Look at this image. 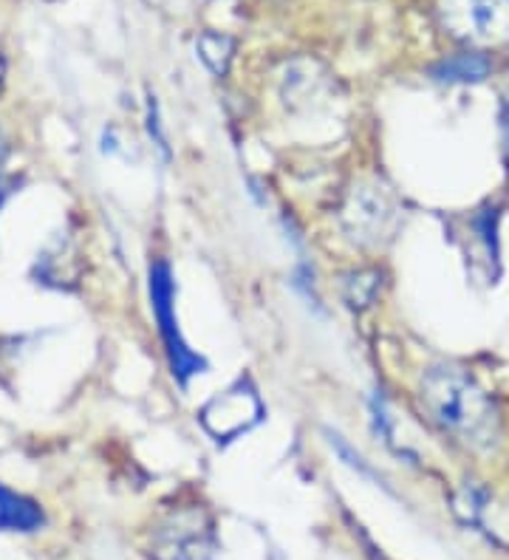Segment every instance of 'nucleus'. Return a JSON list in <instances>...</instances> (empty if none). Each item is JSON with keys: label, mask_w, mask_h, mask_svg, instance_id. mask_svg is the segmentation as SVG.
Masks as SVG:
<instances>
[{"label": "nucleus", "mask_w": 509, "mask_h": 560, "mask_svg": "<svg viewBox=\"0 0 509 560\" xmlns=\"http://www.w3.org/2000/svg\"><path fill=\"white\" fill-rule=\"evenodd\" d=\"M421 405L441 431L453 433L464 444L484 451L501 433L498 413L482 388L470 383L462 371L433 369L421 380Z\"/></svg>", "instance_id": "nucleus-1"}, {"label": "nucleus", "mask_w": 509, "mask_h": 560, "mask_svg": "<svg viewBox=\"0 0 509 560\" xmlns=\"http://www.w3.org/2000/svg\"><path fill=\"white\" fill-rule=\"evenodd\" d=\"M439 18L450 35L473 46L509 43V0H439Z\"/></svg>", "instance_id": "nucleus-2"}, {"label": "nucleus", "mask_w": 509, "mask_h": 560, "mask_svg": "<svg viewBox=\"0 0 509 560\" xmlns=\"http://www.w3.org/2000/svg\"><path fill=\"white\" fill-rule=\"evenodd\" d=\"M396 224H400V207L385 187L362 182L348 192L343 205V226L357 244H382L394 235Z\"/></svg>", "instance_id": "nucleus-3"}, {"label": "nucleus", "mask_w": 509, "mask_h": 560, "mask_svg": "<svg viewBox=\"0 0 509 560\" xmlns=\"http://www.w3.org/2000/svg\"><path fill=\"white\" fill-rule=\"evenodd\" d=\"M173 294H176V287H173L170 267L167 264H157V267L150 269V301H153V315H157L159 331H162V340L164 346H167L173 376H176L182 385H187V380H190L193 374H201V371L207 369V362H204L196 351H190V346L184 342L182 331H178Z\"/></svg>", "instance_id": "nucleus-4"}, {"label": "nucleus", "mask_w": 509, "mask_h": 560, "mask_svg": "<svg viewBox=\"0 0 509 560\" xmlns=\"http://www.w3.org/2000/svg\"><path fill=\"white\" fill-rule=\"evenodd\" d=\"M264 417V405L250 383H238L224 394L212 397L201 410V424L218 442H230L252 431Z\"/></svg>", "instance_id": "nucleus-5"}, {"label": "nucleus", "mask_w": 509, "mask_h": 560, "mask_svg": "<svg viewBox=\"0 0 509 560\" xmlns=\"http://www.w3.org/2000/svg\"><path fill=\"white\" fill-rule=\"evenodd\" d=\"M43 524H46V515L41 504L0 485V529L3 533H34Z\"/></svg>", "instance_id": "nucleus-6"}, {"label": "nucleus", "mask_w": 509, "mask_h": 560, "mask_svg": "<svg viewBox=\"0 0 509 560\" xmlns=\"http://www.w3.org/2000/svg\"><path fill=\"white\" fill-rule=\"evenodd\" d=\"M430 74L439 82H478L489 74V62L482 55H459L439 62Z\"/></svg>", "instance_id": "nucleus-7"}, {"label": "nucleus", "mask_w": 509, "mask_h": 560, "mask_svg": "<svg viewBox=\"0 0 509 560\" xmlns=\"http://www.w3.org/2000/svg\"><path fill=\"white\" fill-rule=\"evenodd\" d=\"M198 57L204 60V66L212 71V74L224 77L230 69L232 55H235V43L230 35H218V32H204L196 40Z\"/></svg>", "instance_id": "nucleus-8"}, {"label": "nucleus", "mask_w": 509, "mask_h": 560, "mask_svg": "<svg viewBox=\"0 0 509 560\" xmlns=\"http://www.w3.org/2000/svg\"><path fill=\"white\" fill-rule=\"evenodd\" d=\"M380 289V275L377 272H357L348 275L346 280V301L354 308H362L373 301V294Z\"/></svg>", "instance_id": "nucleus-9"}, {"label": "nucleus", "mask_w": 509, "mask_h": 560, "mask_svg": "<svg viewBox=\"0 0 509 560\" xmlns=\"http://www.w3.org/2000/svg\"><path fill=\"white\" fill-rule=\"evenodd\" d=\"M371 417H373V431L380 433L385 442H391L394 439V428H391V419H387V408H385V399L377 394V397L371 399Z\"/></svg>", "instance_id": "nucleus-10"}, {"label": "nucleus", "mask_w": 509, "mask_h": 560, "mask_svg": "<svg viewBox=\"0 0 509 560\" xmlns=\"http://www.w3.org/2000/svg\"><path fill=\"white\" fill-rule=\"evenodd\" d=\"M501 122H504V148H507V159H509V96H507V100H504Z\"/></svg>", "instance_id": "nucleus-11"}, {"label": "nucleus", "mask_w": 509, "mask_h": 560, "mask_svg": "<svg viewBox=\"0 0 509 560\" xmlns=\"http://www.w3.org/2000/svg\"><path fill=\"white\" fill-rule=\"evenodd\" d=\"M3 71H7V66H3V55H0V82H3Z\"/></svg>", "instance_id": "nucleus-12"}, {"label": "nucleus", "mask_w": 509, "mask_h": 560, "mask_svg": "<svg viewBox=\"0 0 509 560\" xmlns=\"http://www.w3.org/2000/svg\"><path fill=\"white\" fill-rule=\"evenodd\" d=\"M0 159H3V139H0Z\"/></svg>", "instance_id": "nucleus-13"}]
</instances>
